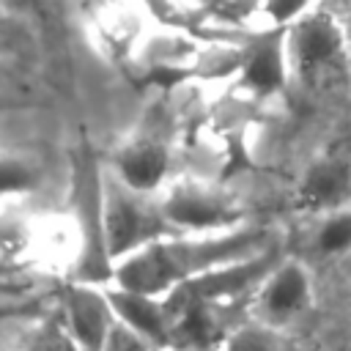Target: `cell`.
<instances>
[{
	"label": "cell",
	"mask_w": 351,
	"mask_h": 351,
	"mask_svg": "<svg viewBox=\"0 0 351 351\" xmlns=\"http://www.w3.org/2000/svg\"><path fill=\"white\" fill-rule=\"evenodd\" d=\"M271 233L263 228H233L225 233H184L165 236L148 247L115 261V285L167 296L181 282L206 274L217 266L252 258L271 250Z\"/></svg>",
	"instance_id": "6da1fadb"
},
{
	"label": "cell",
	"mask_w": 351,
	"mask_h": 351,
	"mask_svg": "<svg viewBox=\"0 0 351 351\" xmlns=\"http://www.w3.org/2000/svg\"><path fill=\"white\" fill-rule=\"evenodd\" d=\"M288 71L313 99H335L351 85V41L326 5H313L288 25Z\"/></svg>",
	"instance_id": "7a4b0ae2"
},
{
	"label": "cell",
	"mask_w": 351,
	"mask_h": 351,
	"mask_svg": "<svg viewBox=\"0 0 351 351\" xmlns=\"http://www.w3.org/2000/svg\"><path fill=\"white\" fill-rule=\"evenodd\" d=\"M101 236L107 247V258L121 261L156 239L170 236V222L165 219L162 203L154 206L145 192L126 186L118 176L104 181L101 186Z\"/></svg>",
	"instance_id": "3957f363"
},
{
	"label": "cell",
	"mask_w": 351,
	"mask_h": 351,
	"mask_svg": "<svg viewBox=\"0 0 351 351\" xmlns=\"http://www.w3.org/2000/svg\"><path fill=\"white\" fill-rule=\"evenodd\" d=\"M162 211L170 228L181 233H225L241 219V208L228 192L200 181L170 184L162 195Z\"/></svg>",
	"instance_id": "277c9868"
},
{
	"label": "cell",
	"mask_w": 351,
	"mask_h": 351,
	"mask_svg": "<svg viewBox=\"0 0 351 351\" xmlns=\"http://www.w3.org/2000/svg\"><path fill=\"white\" fill-rule=\"evenodd\" d=\"M313 285L310 274L299 261H277V266L263 277L252 296L255 321L269 326H285L296 321L310 307Z\"/></svg>",
	"instance_id": "5b68a950"
},
{
	"label": "cell",
	"mask_w": 351,
	"mask_h": 351,
	"mask_svg": "<svg viewBox=\"0 0 351 351\" xmlns=\"http://www.w3.org/2000/svg\"><path fill=\"white\" fill-rule=\"evenodd\" d=\"M288 27H266L250 38L239 55V80L255 96H271L285 85L288 71Z\"/></svg>",
	"instance_id": "8992f818"
},
{
	"label": "cell",
	"mask_w": 351,
	"mask_h": 351,
	"mask_svg": "<svg viewBox=\"0 0 351 351\" xmlns=\"http://www.w3.org/2000/svg\"><path fill=\"white\" fill-rule=\"evenodd\" d=\"M66 326L82 351H104L110 329L115 326V313L107 299V291L90 285H74L66 293Z\"/></svg>",
	"instance_id": "52a82bcc"
},
{
	"label": "cell",
	"mask_w": 351,
	"mask_h": 351,
	"mask_svg": "<svg viewBox=\"0 0 351 351\" xmlns=\"http://www.w3.org/2000/svg\"><path fill=\"white\" fill-rule=\"evenodd\" d=\"M170 173V148L156 134H140L129 140L115 156V176L145 195H154L165 186Z\"/></svg>",
	"instance_id": "ba28073f"
},
{
	"label": "cell",
	"mask_w": 351,
	"mask_h": 351,
	"mask_svg": "<svg viewBox=\"0 0 351 351\" xmlns=\"http://www.w3.org/2000/svg\"><path fill=\"white\" fill-rule=\"evenodd\" d=\"M107 299L121 324L134 329L151 346L170 348V313H167L165 296H151L143 291L112 285L107 291Z\"/></svg>",
	"instance_id": "9c48e42d"
},
{
	"label": "cell",
	"mask_w": 351,
	"mask_h": 351,
	"mask_svg": "<svg viewBox=\"0 0 351 351\" xmlns=\"http://www.w3.org/2000/svg\"><path fill=\"white\" fill-rule=\"evenodd\" d=\"M351 200V159L346 156H324L304 170L299 184L302 208L332 214L346 208Z\"/></svg>",
	"instance_id": "30bf717a"
},
{
	"label": "cell",
	"mask_w": 351,
	"mask_h": 351,
	"mask_svg": "<svg viewBox=\"0 0 351 351\" xmlns=\"http://www.w3.org/2000/svg\"><path fill=\"white\" fill-rule=\"evenodd\" d=\"M222 348L225 351H285V340L274 332V326L255 321V324H239Z\"/></svg>",
	"instance_id": "8fae6325"
},
{
	"label": "cell",
	"mask_w": 351,
	"mask_h": 351,
	"mask_svg": "<svg viewBox=\"0 0 351 351\" xmlns=\"http://www.w3.org/2000/svg\"><path fill=\"white\" fill-rule=\"evenodd\" d=\"M315 244L324 255H340L351 250V211L340 208L324 217V222L318 225V236Z\"/></svg>",
	"instance_id": "7c38bea8"
},
{
	"label": "cell",
	"mask_w": 351,
	"mask_h": 351,
	"mask_svg": "<svg viewBox=\"0 0 351 351\" xmlns=\"http://www.w3.org/2000/svg\"><path fill=\"white\" fill-rule=\"evenodd\" d=\"M36 184H38L36 165H30L25 159L5 156V165H3V186H5V195H27V192L36 189Z\"/></svg>",
	"instance_id": "4fadbf2b"
},
{
	"label": "cell",
	"mask_w": 351,
	"mask_h": 351,
	"mask_svg": "<svg viewBox=\"0 0 351 351\" xmlns=\"http://www.w3.org/2000/svg\"><path fill=\"white\" fill-rule=\"evenodd\" d=\"M313 5L315 0H261V14H266L269 27H288Z\"/></svg>",
	"instance_id": "5bb4252c"
},
{
	"label": "cell",
	"mask_w": 351,
	"mask_h": 351,
	"mask_svg": "<svg viewBox=\"0 0 351 351\" xmlns=\"http://www.w3.org/2000/svg\"><path fill=\"white\" fill-rule=\"evenodd\" d=\"M151 348L154 346L145 337H140L134 329H129L121 321H115V326L110 329V337L104 343V351H151Z\"/></svg>",
	"instance_id": "9a60e30c"
},
{
	"label": "cell",
	"mask_w": 351,
	"mask_h": 351,
	"mask_svg": "<svg viewBox=\"0 0 351 351\" xmlns=\"http://www.w3.org/2000/svg\"><path fill=\"white\" fill-rule=\"evenodd\" d=\"M326 3L337 14V19L343 22V27L348 33V41H351V0H326Z\"/></svg>",
	"instance_id": "2e32d148"
},
{
	"label": "cell",
	"mask_w": 351,
	"mask_h": 351,
	"mask_svg": "<svg viewBox=\"0 0 351 351\" xmlns=\"http://www.w3.org/2000/svg\"><path fill=\"white\" fill-rule=\"evenodd\" d=\"M208 351H225V348H208Z\"/></svg>",
	"instance_id": "e0dca14e"
},
{
	"label": "cell",
	"mask_w": 351,
	"mask_h": 351,
	"mask_svg": "<svg viewBox=\"0 0 351 351\" xmlns=\"http://www.w3.org/2000/svg\"><path fill=\"white\" fill-rule=\"evenodd\" d=\"M159 351H176V348H159Z\"/></svg>",
	"instance_id": "ac0fdd59"
}]
</instances>
